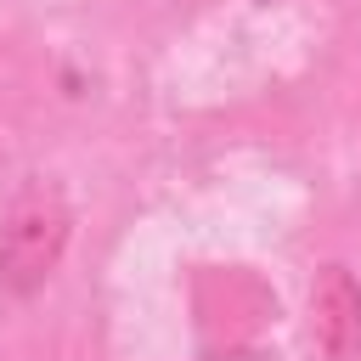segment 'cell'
<instances>
[{"mask_svg":"<svg viewBox=\"0 0 361 361\" xmlns=\"http://www.w3.org/2000/svg\"><path fill=\"white\" fill-rule=\"evenodd\" d=\"M68 231H73V214L62 186L51 175H23L0 203V282L17 293H34L56 271Z\"/></svg>","mask_w":361,"mask_h":361,"instance_id":"1","label":"cell"},{"mask_svg":"<svg viewBox=\"0 0 361 361\" xmlns=\"http://www.w3.org/2000/svg\"><path fill=\"white\" fill-rule=\"evenodd\" d=\"M310 322L333 361H361V288L344 265H327L310 288Z\"/></svg>","mask_w":361,"mask_h":361,"instance_id":"2","label":"cell"}]
</instances>
